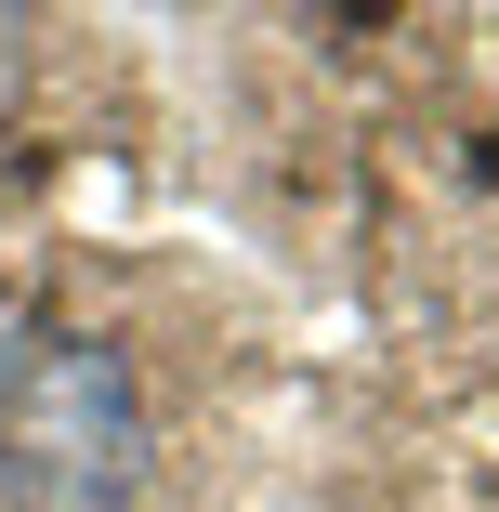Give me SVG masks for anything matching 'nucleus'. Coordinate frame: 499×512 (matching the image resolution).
<instances>
[{
    "label": "nucleus",
    "instance_id": "obj_1",
    "mask_svg": "<svg viewBox=\"0 0 499 512\" xmlns=\"http://www.w3.org/2000/svg\"><path fill=\"white\" fill-rule=\"evenodd\" d=\"M158 473V421L119 342L14 329L0 355V499L14 512H132Z\"/></svg>",
    "mask_w": 499,
    "mask_h": 512
}]
</instances>
